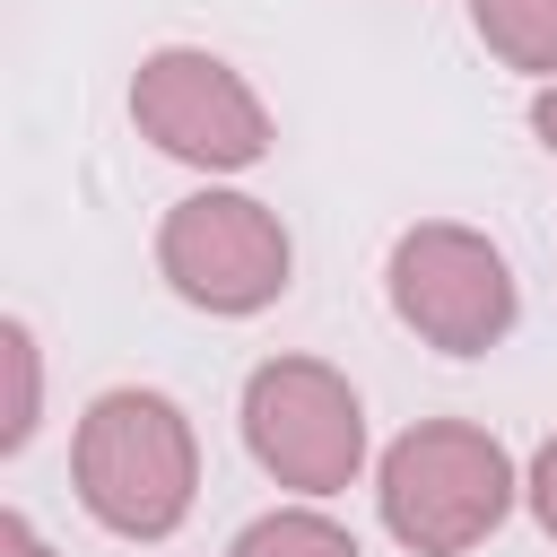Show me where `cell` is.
I'll use <instances>...</instances> for the list:
<instances>
[{"mask_svg":"<svg viewBox=\"0 0 557 557\" xmlns=\"http://www.w3.org/2000/svg\"><path fill=\"white\" fill-rule=\"evenodd\" d=\"M0 366H9V409H0V461H17L44 426V339L26 313L0 322Z\"/></svg>","mask_w":557,"mask_h":557,"instance_id":"cell-9","label":"cell"},{"mask_svg":"<svg viewBox=\"0 0 557 557\" xmlns=\"http://www.w3.org/2000/svg\"><path fill=\"white\" fill-rule=\"evenodd\" d=\"M70 496L113 540H174L200 505V426L157 383H113L70 426Z\"/></svg>","mask_w":557,"mask_h":557,"instance_id":"cell-1","label":"cell"},{"mask_svg":"<svg viewBox=\"0 0 557 557\" xmlns=\"http://www.w3.org/2000/svg\"><path fill=\"white\" fill-rule=\"evenodd\" d=\"M383 305L392 322L435 357H487L522 322L513 252L470 218H418L383 252Z\"/></svg>","mask_w":557,"mask_h":557,"instance_id":"cell-4","label":"cell"},{"mask_svg":"<svg viewBox=\"0 0 557 557\" xmlns=\"http://www.w3.org/2000/svg\"><path fill=\"white\" fill-rule=\"evenodd\" d=\"M157 278L209 322H252L296 287V235L261 191L200 183L157 218Z\"/></svg>","mask_w":557,"mask_h":557,"instance_id":"cell-5","label":"cell"},{"mask_svg":"<svg viewBox=\"0 0 557 557\" xmlns=\"http://www.w3.org/2000/svg\"><path fill=\"white\" fill-rule=\"evenodd\" d=\"M0 557H61V548L44 540V522L26 505H0Z\"/></svg>","mask_w":557,"mask_h":557,"instance_id":"cell-11","label":"cell"},{"mask_svg":"<svg viewBox=\"0 0 557 557\" xmlns=\"http://www.w3.org/2000/svg\"><path fill=\"white\" fill-rule=\"evenodd\" d=\"M531 139L557 157V87H531Z\"/></svg>","mask_w":557,"mask_h":557,"instance_id":"cell-12","label":"cell"},{"mask_svg":"<svg viewBox=\"0 0 557 557\" xmlns=\"http://www.w3.org/2000/svg\"><path fill=\"white\" fill-rule=\"evenodd\" d=\"M522 505H531V522L557 540V435L531 444V461H522Z\"/></svg>","mask_w":557,"mask_h":557,"instance_id":"cell-10","label":"cell"},{"mask_svg":"<svg viewBox=\"0 0 557 557\" xmlns=\"http://www.w3.org/2000/svg\"><path fill=\"white\" fill-rule=\"evenodd\" d=\"M226 557H366V548H357V531H348L331 505L287 496V505L252 513V522L226 540Z\"/></svg>","mask_w":557,"mask_h":557,"instance_id":"cell-8","label":"cell"},{"mask_svg":"<svg viewBox=\"0 0 557 557\" xmlns=\"http://www.w3.org/2000/svg\"><path fill=\"white\" fill-rule=\"evenodd\" d=\"M235 426L244 453L270 487L331 505L366 479L374 461V426H366V392L331 366V357H261L235 392Z\"/></svg>","mask_w":557,"mask_h":557,"instance_id":"cell-3","label":"cell"},{"mask_svg":"<svg viewBox=\"0 0 557 557\" xmlns=\"http://www.w3.org/2000/svg\"><path fill=\"white\" fill-rule=\"evenodd\" d=\"M522 505V461L479 418H418L374 453V513L409 557H470Z\"/></svg>","mask_w":557,"mask_h":557,"instance_id":"cell-2","label":"cell"},{"mask_svg":"<svg viewBox=\"0 0 557 557\" xmlns=\"http://www.w3.org/2000/svg\"><path fill=\"white\" fill-rule=\"evenodd\" d=\"M122 104H131V131L157 157L191 165L200 183H235L278 148V122H270L261 87L209 44H148Z\"/></svg>","mask_w":557,"mask_h":557,"instance_id":"cell-6","label":"cell"},{"mask_svg":"<svg viewBox=\"0 0 557 557\" xmlns=\"http://www.w3.org/2000/svg\"><path fill=\"white\" fill-rule=\"evenodd\" d=\"M461 9H470V35L487 44L496 70L557 87V0H461Z\"/></svg>","mask_w":557,"mask_h":557,"instance_id":"cell-7","label":"cell"}]
</instances>
